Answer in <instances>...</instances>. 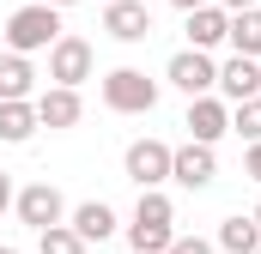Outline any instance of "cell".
I'll return each instance as SVG.
<instances>
[{
    "instance_id": "1",
    "label": "cell",
    "mask_w": 261,
    "mask_h": 254,
    "mask_svg": "<svg viewBox=\"0 0 261 254\" xmlns=\"http://www.w3.org/2000/svg\"><path fill=\"white\" fill-rule=\"evenodd\" d=\"M0 37H6V55H24V61H31L37 49H55V43H61V12H55V6H31V0H24V6L6 18V30H0Z\"/></svg>"
},
{
    "instance_id": "2",
    "label": "cell",
    "mask_w": 261,
    "mask_h": 254,
    "mask_svg": "<svg viewBox=\"0 0 261 254\" xmlns=\"http://www.w3.org/2000/svg\"><path fill=\"white\" fill-rule=\"evenodd\" d=\"M103 109H116V115H152L158 109V79H146L140 67L103 73Z\"/></svg>"
},
{
    "instance_id": "3",
    "label": "cell",
    "mask_w": 261,
    "mask_h": 254,
    "mask_svg": "<svg viewBox=\"0 0 261 254\" xmlns=\"http://www.w3.org/2000/svg\"><path fill=\"white\" fill-rule=\"evenodd\" d=\"M12 212H18V224H31L37 236L43 230H55V224H67V200L55 182H31V188L12 194Z\"/></svg>"
},
{
    "instance_id": "4",
    "label": "cell",
    "mask_w": 261,
    "mask_h": 254,
    "mask_svg": "<svg viewBox=\"0 0 261 254\" xmlns=\"http://www.w3.org/2000/svg\"><path fill=\"white\" fill-rule=\"evenodd\" d=\"M164 79L195 103V97H213V91H219V61H213V55H200V49H176L170 67H164Z\"/></svg>"
},
{
    "instance_id": "5",
    "label": "cell",
    "mask_w": 261,
    "mask_h": 254,
    "mask_svg": "<svg viewBox=\"0 0 261 254\" xmlns=\"http://www.w3.org/2000/svg\"><path fill=\"white\" fill-rule=\"evenodd\" d=\"M170 151H176V145H164V139H134L128 151H122L128 182L140 194H146V188H164V182H170Z\"/></svg>"
},
{
    "instance_id": "6",
    "label": "cell",
    "mask_w": 261,
    "mask_h": 254,
    "mask_svg": "<svg viewBox=\"0 0 261 254\" xmlns=\"http://www.w3.org/2000/svg\"><path fill=\"white\" fill-rule=\"evenodd\" d=\"M91 67H97L91 43H85V37H73V30H61V43L49 49V79H55L61 91H79V85L91 79Z\"/></svg>"
},
{
    "instance_id": "7",
    "label": "cell",
    "mask_w": 261,
    "mask_h": 254,
    "mask_svg": "<svg viewBox=\"0 0 261 254\" xmlns=\"http://www.w3.org/2000/svg\"><path fill=\"white\" fill-rule=\"evenodd\" d=\"M170 182L176 188H189V194H200V188H213L219 182V157H213V145H176L170 151Z\"/></svg>"
},
{
    "instance_id": "8",
    "label": "cell",
    "mask_w": 261,
    "mask_h": 254,
    "mask_svg": "<svg viewBox=\"0 0 261 254\" xmlns=\"http://www.w3.org/2000/svg\"><path fill=\"white\" fill-rule=\"evenodd\" d=\"M31 109H37V127L67 133V127H79V115H85V97H79V91H61V85H43V91L31 97Z\"/></svg>"
},
{
    "instance_id": "9",
    "label": "cell",
    "mask_w": 261,
    "mask_h": 254,
    "mask_svg": "<svg viewBox=\"0 0 261 254\" xmlns=\"http://www.w3.org/2000/svg\"><path fill=\"white\" fill-rule=\"evenodd\" d=\"M182 127H189V139L195 145H219L225 133H231V103L213 91V97H195L189 103V115H182Z\"/></svg>"
},
{
    "instance_id": "10",
    "label": "cell",
    "mask_w": 261,
    "mask_h": 254,
    "mask_svg": "<svg viewBox=\"0 0 261 254\" xmlns=\"http://www.w3.org/2000/svg\"><path fill=\"white\" fill-rule=\"evenodd\" d=\"M103 30H110L116 43H146V37H152V6H146V0H116V6H103Z\"/></svg>"
},
{
    "instance_id": "11",
    "label": "cell",
    "mask_w": 261,
    "mask_h": 254,
    "mask_svg": "<svg viewBox=\"0 0 261 254\" xmlns=\"http://www.w3.org/2000/svg\"><path fill=\"white\" fill-rule=\"evenodd\" d=\"M67 230H73V236H79V242L91 248V242H110V236H116L122 224H116V212H110L103 200H79V206L67 212Z\"/></svg>"
},
{
    "instance_id": "12",
    "label": "cell",
    "mask_w": 261,
    "mask_h": 254,
    "mask_svg": "<svg viewBox=\"0 0 261 254\" xmlns=\"http://www.w3.org/2000/svg\"><path fill=\"white\" fill-rule=\"evenodd\" d=\"M219 97L237 109V103H249L261 97V61H243V55H231V61L219 67Z\"/></svg>"
},
{
    "instance_id": "13",
    "label": "cell",
    "mask_w": 261,
    "mask_h": 254,
    "mask_svg": "<svg viewBox=\"0 0 261 254\" xmlns=\"http://www.w3.org/2000/svg\"><path fill=\"white\" fill-rule=\"evenodd\" d=\"M225 37H231V12H219V6H195V12H189V49L213 55Z\"/></svg>"
},
{
    "instance_id": "14",
    "label": "cell",
    "mask_w": 261,
    "mask_h": 254,
    "mask_svg": "<svg viewBox=\"0 0 261 254\" xmlns=\"http://www.w3.org/2000/svg\"><path fill=\"white\" fill-rule=\"evenodd\" d=\"M37 97V67L24 55H0V103H31Z\"/></svg>"
},
{
    "instance_id": "15",
    "label": "cell",
    "mask_w": 261,
    "mask_h": 254,
    "mask_svg": "<svg viewBox=\"0 0 261 254\" xmlns=\"http://www.w3.org/2000/svg\"><path fill=\"white\" fill-rule=\"evenodd\" d=\"M231 55H243V61H261V6L249 12H231Z\"/></svg>"
},
{
    "instance_id": "16",
    "label": "cell",
    "mask_w": 261,
    "mask_h": 254,
    "mask_svg": "<svg viewBox=\"0 0 261 254\" xmlns=\"http://www.w3.org/2000/svg\"><path fill=\"white\" fill-rule=\"evenodd\" d=\"M213 248H225V254H255L261 248V230H255V218H225L219 224V236H213Z\"/></svg>"
},
{
    "instance_id": "17",
    "label": "cell",
    "mask_w": 261,
    "mask_h": 254,
    "mask_svg": "<svg viewBox=\"0 0 261 254\" xmlns=\"http://www.w3.org/2000/svg\"><path fill=\"white\" fill-rule=\"evenodd\" d=\"M37 133V109L31 103H0V139L6 145H24Z\"/></svg>"
},
{
    "instance_id": "18",
    "label": "cell",
    "mask_w": 261,
    "mask_h": 254,
    "mask_svg": "<svg viewBox=\"0 0 261 254\" xmlns=\"http://www.w3.org/2000/svg\"><path fill=\"white\" fill-rule=\"evenodd\" d=\"M134 224H164V230H176V206H170V194H164V188H146L140 206H134Z\"/></svg>"
},
{
    "instance_id": "19",
    "label": "cell",
    "mask_w": 261,
    "mask_h": 254,
    "mask_svg": "<svg viewBox=\"0 0 261 254\" xmlns=\"http://www.w3.org/2000/svg\"><path fill=\"white\" fill-rule=\"evenodd\" d=\"M170 242H176V230H164V224H128L134 254H170Z\"/></svg>"
},
{
    "instance_id": "20",
    "label": "cell",
    "mask_w": 261,
    "mask_h": 254,
    "mask_svg": "<svg viewBox=\"0 0 261 254\" xmlns=\"http://www.w3.org/2000/svg\"><path fill=\"white\" fill-rule=\"evenodd\" d=\"M231 133H243L249 145H261V97H249V103L231 109Z\"/></svg>"
},
{
    "instance_id": "21",
    "label": "cell",
    "mask_w": 261,
    "mask_h": 254,
    "mask_svg": "<svg viewBox=\"0 0 261 254\" xmlns=\"http://www.w3.org/2000/svg\"><path fill=\"white\" fill-rule=\"evenodd\" d=\"M37 254H85V242H79L67 224H55V230H43V236H37Z\"/></svg>"
},
{
    "instance_id": "22",
    "label": "cell",
    "mask_w": 261,
    "mask_h": 254,
    "mask_svg": "<svg viewBox=\"0 0 261 254\" xmlns=\"http://www.w3.org/2000/svg\"><path fill=\"white\" fill-rule=\"evenodd\" d=\"M170 254H219V248H213L206 236H176V242H170Z\"/></svg>"
},
{
    "instance_id": "23",
    "label": "cell",
    "mask_w": 261,
    "mask_h": 254,
    "mask_svg": "<svg viewBox=\"0 0 261 254\" xmlns=\"http://www.w3.org/2000/svg\"><path fill=\"white\" fill-rule=\"evenodd\" d=\"M243 176H255V182H261V145H249V151H243Z\"/></svg>"
},
{
    "instance_id": "24",
    "label": "cell",
    "mask_w": 261,
    "mask_h": 254,
    "mask_svg": "<svg viewBox=\"0 0 261 254\" xmlns=\"http://www.w3.org/2000/svg\"><path fill=\"white\" fill-rule=\"evenodd\" d=\"M0 212H12V176L0 170Z\"/></svg>"
},
{
    "instance_id": "25",
    "label": "cell",
    "mask_w": 261,
    "mask_h": 254,
    "mask_svg": "<svg viewBox=\"0 0 261 254\" xmlns=\"http://www.w3.org/2000/svg\"><path fill=\"white\" fill-rule=\"evenodd\" d=\"M213 6H219V12H249L255 0H213Z\"/></svg>"
},
{
    "instance_id": "26",
    "label": "cell",
    "mask_w": 261,
    "mask_h": 254,
    "mask_svg": "<svg viewBox=\"0 0 261 254\" xmlns=\"http://www.w3.org/2000/svg\"><path fill=\"white\" fill-rule=\"evenodd\" d=\"M164 6H176V12H195V6H213V0H164Z\"/></svg>"
},
{
    "instance_id": "27",
    "label": "cell",
    "mask_w": 261,
    "mask_h": 254,
    "mask_svg": "<svg viewBox=\"0 0 261 254\" xmlns=\"http://www.w3.org/2000/svg\"><path fill=\"white\" fill-rule=\"evenodd\" d=\"M31 6H55V12H61V6H73V0H31Z\"/></svg>"
},
{
    "instance_id": "28",
    "label": "cell",
    "mask_w": 261,
    "mask_h": 254,
    "mask_svg": "<svg viewBox=\"0 0 261 254\" xmlns=\"http://www.w3.org/2000/svg\"><path fill=\"white\" fill-rule=\"evenodd\" d=\"M0 254H18V248H12V242H0Z\"/></svg>"
},
{
    "instance_id": "29",
    "label": "cell",
    "mask_w": 261,
    "mask_h": 254,
    "mask_svg": "<svg viewBox=\"0 0 261 254\" xmlns=\"http://www.w3.org/2000/svg\"><path fill=\"white\" fill-rule=\"evenodd\" d=\"M249 218H255V230H261V206H255V212H249Z\"/></svg>"
},
{
    "instance_id": "30",
    "label": "cell",
    "mask_w": 261,
    "mask_h": 254,
    "mask_svg": "<svg viewBox=\"0 0 261 254\" xmlns=\"http://www.w3.org/2000/svg\"><path fill=\"white\" fill-rule=\"evenodd\" d=\"M103 6H116V0H103Z\"/></svg>"
},
{
    "instance_id": "31",
    "label": "cell",
    "mask_w": 261,
    "mask_h": 254,
    "mask_svg": "<svg viewBox=\"0 0 261 254\" xmlns=\"http://www.w3.org/2000/svg\"><path fill=\"white\" fill-rule=\"evenodd\" d=\"M255 254H261V248H255Z\"/></svg>"
}]
</instances>
